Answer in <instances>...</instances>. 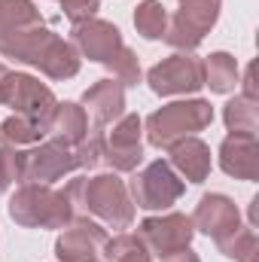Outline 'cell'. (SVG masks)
<instances>
[{
  "mask_svg": "<svg viewBox=\"0 0 259 262\" xmlns=\"http://www.w3.org/2000/svg\"><path fill=\"white\" fill-rule=\"evenodd\" d=\"M70 46L76 49L79 58H89L95 64L107 67L122 89H131L143 79L137 55L125 46L122 31L113 21H104L95 15V18L70 25Z\"/></svg>",
  "mask_w": 259,
  "mask_h": 262,
  "instance_id": "1",
  "label": "cell"
},
{
  "mask_svg": "<svg viewBox=\"0 0 259 262\" xmlns=\"http://www.w3.org/2000/svg\"><path fill=\"white\" fill-rule=\"evenodd\" d=\"M76 216H95L104 229L125 232L134 223V201L128 195L125 180L116 171L95 174V177H73L64 186Z\"/></svg>",
  "mask_w": 259,
  "mask_h": 262,
  "instance_id": "2",
  "label": "cell"
},
{
  "mask_svg": "<svg viewBox=\"0 0 259 262\" xmlns=\"http://www.w3.org/2000/svg\"><path fill=\"white\" fill-rule=\"evenodd\" d=\"M0 55L37 67L43 76H49L55 82L73 79L79 73V64H82V58L76 55L70 40H61L46 25L18 31V34H9V37H0Z\"/></svg>",
  "mask_w": 259,
  "mask_h": 262,
  "instance_id": "3",
  "label": "cell"
},
{
  "mask_svg": "<svg viewBox=\"0 0 259 262\" xmlns=\"http://www.w3.org/2000/svg\"><path fill=\"white\" fill-rule=\"evenodd\" d=\"M9 220L21 229H64L76 220V210L70 204L64 189L40 186V183H21L15 195L6 204Z\"/></svg>",
  "mask_w": 259,
  "mask_h": 262,
  "instance_id": "4",
  "label": "cell"
},
{
  "mask_svg": "<svg viewBox=\"0 0 259 262\" xmlns=\"http://www.w3.org/2000/svg\"><path fill=\"white\" fill-rule=\"evenodd\" d=\"M213 122V107L204 98H186V101H171L159 110H153L143 122L146 140L156 149H171L174 143L195 137Z\"/></svg>",
  "mask_w": 259,
  "mask_h": 262,
  "instance_id": "5",
  "label": "cell"
},
{
  "mask_svg": "<svg viewBox=\"0 0 259 262\" xmlns=\"http://www.w3.org/2000/svg\"><path fill=\"white\" fill-rule=\"evenodd\" d=\"M131 174L134 177L125 186H128L134 207H140V210H168L186 192V180L165 159H156V162H149V165H143L140 171H131Z\"/></svg>",
  "mask_w": 259,
  "mask_h": 262,
  "instance_id": "6",
  "label": "cell"
},
{
  "mask_svg": "<svg viewBox=\"0 0 259 262\" xmlns=\"http://www.w3.org/2000/svg\"><path fill=\"white\" fill-rule=\"evenodd\" d=\"M177 12L168 18V31H165V43L177 52H195L201 46V40L213 31L223 0H177Z\"/></svg>",
  "mask_w": 259,
  "mask_h": 262,
  "instance_id": "7",
  "label": "cell"
},
{
  "mask_svg": "<svg viewBox=\"0 0 259 262\" xmlns=\"http://www.w3.org/2000/svg\"><path fill=\"white\" fill-rule=\"evenodd\" d=\"M76 165V152L64 140L46 137L28 149H21V180L18 183H40V186H52L61 177L73 174Z\"/></svg>",
  "mask_w": 259,
  "mask_h": 262,
  "instance_id": "8",
  "label": "cell"
},
{
  "mask_svg": "<svg viewBox=\"0 0 259 262\" xmlns=\"http://www.w3.org/2000/svg\"><path fill=\"white\" fill-rule=\"evenodd\" d=\"M146 85L159 98H177V95H195L204 85V70L201 58L192 52H174L162 58L159 64L146 70Z\"/></svg>",
  "mask_w": 259,
  "mask_h": 262,
  "instance_id": "9",
  "label": "cell"
},
{
  "mask_svg": "<svg viewBox=\"0 0 259 262\" xmlns=\"http://www.w3.org/2000/svg\"><path fill=\"white\" fill-rule=\"evenodd\" d=\"M3 104L12 107L15 116H25V119L37 122L40 128L46 131V122H49V116H52L58 98H55V92H52L46 82H40L37 76H31V73H12V70H9L6 89H3Z\"/></svg>",
  "mask_w": 259,
  "mask_h": 262,
  "instance_id": "10",
  "label": "cell"
},
{
  "mask_svg": "<svg viewBox=\"0 0 259 262\" xmlns=\"http://www.w3.org/2000/svg\"><path fill=\"white\" fill-rule=\"evenodd\" d=\"M195 235L192 216L186 213H177V210H162L159 216H146L140 226H137V238L146 244V250L159 259L177 253L180 247H189Z\"/></svg>",
  "mask_w": 259,
  "mask_h": 262,
  "instance_id": "11",
  "label": "cell"
},
{
  "mask_svg": "<svg viewBox=\"0 0 259 262\" xmlns=\"http://www.w3.org/2000/svg\"><path fill=\"white\" fill-rule=\"evenodd\" d=\"M140 134H143V119L137 113H125L122 119L113 122L107 143H104V165L116 174H131L140 168L143 162V143H140Z\"/></svg>",
  "mask_w": 259,
  "mask_h": 262,
  "instance_id": "12",
  "label": "cell"
},
{
  "mask_svg": "<svg viewBox=\"0 0 259 262\" xmlns=\"http://www.w3.org/2000/svg\"><path fill=\"white\" fill-rule=\"evenodd\" d=\"M107 238L110 235L98 220L76 216L73 223H67L61 229V235L55 241V256H58V262H98Z\"/></svg>",
  "mask_w": 259,
  "mask_h": 262,
  "instance_id": "13",
  "label": "cell"
},
{
  "mask_svg": "<svg viewBox=\"0 0 259 262\" xmlns=\"http://www.w3.org/2000/svg\"><path fill=\"white\" fill-rule=\"evenodd\" d=\"M192 226L195 232L207 235L210 241H220L226 235H232L235 229H241V210L238 204L223 192H207L198 198L192 213Z\"/></svg>",
  "mask_w": 259,
  "mask_h": 262,
  "instance_id": "14",
  "label": "cell"
},
{
  "mask_svg": "<svg viewBox=\"0 0 259 262\" xmlns=\"http://www.w3.org/2000/svg\"><path fill=\"white\" fill-rule=\"evenodd\" d=\"M79 107L92 119V128H107V125H113L116 119L125 116V89L113 76L98 79L95 85H89L82 92Z\"/></svg>",
  "mask_w": 259,
  "mask_h": 262,
  "instance_id": "15",
  "label": "cell"
},
{
  "mask_svg": "<svg viewBox=\"0 0 259 262\" xmlns=\"http://www.w3.org/2000/svg\"><path fill=\"white\" fill-rule=\"evenodd\" d=\"M220 168L235 177L253 183L259 177V143L253 134H229L220 143Z\"/></svg>",
  "mask_w": 259,
  "mask_h": 262,
  "instance_id": "16",
  "label": "cell"
},
{
  "mask_svg": "<svg viewBox=\"0 0 259 262\" xmlns=\"http://www.w3.org/2000/svg\"><path fill=\"white\" fill-rule=\"evenodd\" d=\"M171 159L168 165L189 183H204L207 174H210V146L198 137H186L180 143H174L171 149Z\"/></svg>",
  "mask_w": 259,
  "mask_h": 262,
  "instance_id": "17",
  "label": "cell"
},
{
  "mask_svg": "<svg viewBox=\"0 0 259 262\" xmlns=\"http://www.w3.org/2000/svg\"><path fill=\"white\" fill-rule=\"evenodd\" d=\"M89 134V116L76 101H58L49 122H46V137L64 140L70 146H76L82 137Z\"/></svg>",
  "mask_w": 259,
  "mask_h": 262,
  "instance_id": "18",
  "label": "cell"
},
{
  "mask_svg": "<svg viewBox=\"0 0 259 262\" xmlns=\"http://www.w3.org/2000/svg\"><path fill=\"white\" fill-rule=\"evenodd\" d=\"M201 70H204V85H207L210 92H217V95L235 92L238 73H241L235 55H229V52H210V55L201 61Z\"/></svg>",
  "mask_w": 259,
  "mask_h": 262,
  "instance_id": "19",
  "label": "cell"
},
{
  "mask_svg": "<svg viewBox=\"0 0 259 262\" xmlns=\"http://www.w3.org/2000/svg\"><path fill=\"white\" fill-rule=\"evenodd\" d=\"M46 25L34 0H0V37Z\"/></svg>",
  "mask_w": 259,
  "mask_h": 262,
  "instance_id": "20",
  "label": "cell"
},
{
  "mask_svg": "<svg viewBox=\"0 0 259 262\" xmlns=\"http://www.w3.org/2000/svg\"><path fill=\"white\" fill-rule=\"evenodd\" d=\"M223 122L229 134H253L259 131V104L253 98H244V95H235L232 101H226L223 107Z\"/></svg>",
  "mask_w": 259,
  "mask_h": 262,
  "instance_id": "21",
  "label": "cell"
},
{
  "mask_svg": "<svg viewBox=\"0 0 259 262\" xmlns=\"http://www.w3.org/2000/svg\"><path fill=\"white\" fill-rule=\"evenodd\" d=\"M101 256L104 262H153L146 244L131 232H116L113 238H107L101 247Z\"/></svg>",
  "mask_w": 259,
  "mask_h": 262,
  "instance_id": "22",
  "label": "cell"
},
{
  "mask_svg": "<svg viewBox=\"0 0 259 262\" xmlns=\"http://www.w3.org/2000/svg\"><path fill=\"white\" fill-rule=\"evenodd\" d=\"M46 137V131L40 128L37 122L25 119V116H9L0 122V146H9V149H28L34 143H40Z\"/></svg>",
  "mask_w": 259,
  "mask_h": 262,
  "instance_id": "23",
  "label": "cell"
},
{
  "mask_svg": "<svg viewBox=\"0 0 259 262\" xmlns=\"http://www.w3.org/2000/svg\"><path fill=\"white\" fill-rule=\"evenodd\" d=\"M213 244L226 259L259 262V238H256V229H250V226H241V229H235L232 235H226V238H220Z\"/></svg>",
  "mask_w": 259,
  "mask_h": 262,
  "instance_id": "24",
  "label": "cell"
},
{
  "mask_svg": "<svg viewBox=\"0 0 259 262\" xmlns=\"http://www.w3.org/2000/svg\"><path fill=\"white\" fill-rule=\"evenodd\" d=\"M168 9L162 6V0H140L134 6V28L143 40H162L168 31Z\"/></svg>",
  "mask_w": 259,
  "mask_h": 262,
  "instance_id": "25",
  "label": "cell"
},
{
  "mask_svg": "<svg viewBox=\"0 0 259 262\" xmlns=\"http://www.w3.org/2000/svg\"><path fill=\"white\" fill-rule=\"evenodd\" d=\"M104 143H107L104 128H89V134L73 146V152H76V165L85 168V171L101 168V165H104Z\"/></svg>",
  "mask_w": 259,
  "mask_h": 262,
  "instance_id": "26",
  "label": "cell"
},
{
  "mask_svg": "<svg viewBox=\"0 0 259 262\" xmlns=\"http://www.w3.org/2000/svg\"><path fill=\"white\" fill-rule=\"evenodd\" d=\"M21 180V149L0 146V195Z\"/></svg>",
  "mask_w": 259,
  "mask_h": 262,
  "instance_id": "27",
  "label": "cell"
},
{
  "mask_svg": "<svg viewBox=\"0 0 259 262\" xmlns=\"http://www.w3.org/2000/svg\"><path fill=\"white\" fill-rule=\"evenodd\" d=\"M58 3H61V12H64V18L70 25L95 18L98 9H101V0H58Z\"/></svg>",
  "mask_w": 259,
  "mask_h": 262,
  "instance_id": "28",
  "label": "cell"
},
{
  "mask_svg": "<svg viewBox=\"0 0 259 262\" xmlns=\"http://www.w3.org/2000/svg\"><path fill=\"white\" fill-rule=\"evenodd\" d=\"M253 70H256L253 64L244 67V76H241V95H244V98H253V101H256V79H253Z\"/></svg>",
  "mask_w": 259,
  "mask_h": 262,
  "instance_id": "29",
  "label": "cell"
},
{
  "mask_svg": "<svg viewBox=\"0 0 259 262\" xmlns=\"http://www.w3.org/2000/svg\"><path fill=\"white\" fill-rule=\"evenodd\" d=\"M162 262H201V259H198V253H195L192 247H180L177 253H171V256H165Z\"/></svg>",
  "mask_w": 259,
  "mask_h": 262,
  "instance_id": "30",
  "label": "cell"
},
{
  "mask_svg": "<svg viewBox=\"0 0 259 262\" xmlns=\"http://www.w3.org/2000/svg\"><path fill=\"white\" fill-rule=\"evenodd\" d=\"M259 226V195L250 198V229H256Z\"/></svg>",
  "mask_w": 259,
  "mask_h": 262,
  "instance_id": "31",
  "label": "cell"
},
{
  "mask_svg": "<svg viewBox=\"0 0 259 262\" xmlns=\"http://www.w3.org/2000/svg\"><path fill=\"white\" fill-rule=\"evenodd\" d=\"M6 76H9V67L0 61V104H3V89H6Z\"/></svg>",
  "mask_w": 259,
  "mask_h": 262,
  "instance_id": "32",
  "label": "cell"
}]
</instances>
